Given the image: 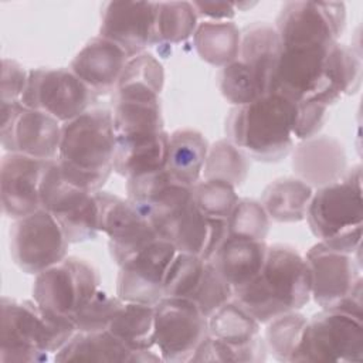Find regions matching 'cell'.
I'll return each instance as SVG.
<instances>
[{"label":"cell","instance_id":"1","mask_svg":"<svg viewBox=\"0 0 363 363\" xmlns=\"http://www.w3.org/2000/svg\"><path fill=\"white\" fill-rule=\"evenodd\" d=\"M311 299V272L305 257L285 244L268 245L259 274L233 291V301L261 325L302 309Z\"/></svg>","mask_w":363,"mask_h":363},{"label":"cell","instance_id":"2","mask_svg":"<svg viewBox=\"0 0 363 363\" xmlns=\"http://www.w3.org/2000/svg\"><path fill=\"white\" fill-rule=\"evenodd\" d=\"M298 104L278 92L241 106H234L225 121L227 139L264 163L288 156L295 143Z\"/></svg>","mask_w":363,"mask_h":363},{"label":"cell","instance_id":"3","mask_svg":"<svg viewBox=\"0 0 363 363\" xmlns=\"http://www.w3.org/2000/svg\"><path fill=\"white\" fill-rule=\"evenodd\" d=\"M115 132L112 112L88 109L62 123L58 156L64 177L92 193L99 191L113 172Z\"/></svg>","mask_w":363,"mask_h":363},{"label":"cell","instance_id":"4","mask_svg":"<svg viewBox=\"0 0 363 363\" xmlns=\"http://www.w3.org/2000/svg\"><path fill=\"white\" fill-rule=\"evenodd\" d=\"M72 318L41 308L33 301L1 298L0 362L33 363L47 360L75 333Z\"/></svg>","mask_w":363,"mask_h":363},{"label":"cell","instance_id":"5","mask_svg":"<svg viewBox=\"0 0 363 363\" xmlns=\"http://www.w3.org/2000/svg\"><path fill=\"white\" fill-rule=\"evenodd\" d=\"M311 231L325 245L350 252H362L363 199L362 167L356 164L335 183L313 191L306 218Z\"/></svg>","mask_w":363,"mask_h":363},{"label":"cell","instance_id":"6","mask_svg":"<svg viewBox=\"0 0 363 363\" xmlns=\"http://www.w3.org/2000/svg\"><path fill=\"white\" fill-rule=\"evenodd\" d=\"M281 44L269 23H254L241 31L238 57L223 67L218 86L234 106L247 105L271 91Z\"/></svg>","mask_w":363,"mask_h":363},{"label":"cell","instance_id":"7","mask_svg":"<svg viewBox=\"0 0 363 363\" xmlns=\"http://www.w3.org/2000/svg\"><path fill=\"white\" fill-rule=\"evenodd\" d=\"M41 208L60 224L69 244L96 238L99 208L95 193L68 182L55 160H48L40 184Z\"/></svg>","mask_w":363,"mask_h":363},{"label":"cell","instance_id":"8","mask_svg":"<svg viewBox=\"0 0 363 363\" xmlns=\"http://www.w3.org/2000/svg\"><path fill=\"white\" fill-rule=\"evenodd\" d=\"M362 360L363 319L335 309H322L308 319L292 363Z\"/></svg>","mask_w":363,"mask_h":363},{"label":"cell","instance_id":"9","mask_svg":"<svg viewBox=\"0 0 363 363\" xmlns=\"http://www.w3.org/2000/svg\"><path fill=\"white\" fill-rule=\"evenodd\" d=\"M99 272L88 261L65 257L35 275L33 299L44 309L72 318L99 291Z\"/></svg>","mask_w":363,"mask_h":363},{"label":"cell","instance_id":"10","mask_svg":"<svg viewBox=\"0 0 363 363\" xmlns=\"http://www.w3.org/2000/svg\"><path fill=\"white\" fill-rule=\"evenodd\" d=\"M207 336V318L194 302L163 296L155 305V346L163 362H191Z\"/></svg>","mask_w":363,"mask_h":363},{"label":"cell","instance_id":"11","mask_svg":"<svg viewBox=\"0 0 363 363\" xmlns=\"http://www.w3.org/2000/svg\"><path fill=\"white\" fill-rule=\"evenodd\" d=\"M69 241L57 220L45 210L14 220L10 228V254L26 274L37 275L61 262Z\"/></svg>","mask_w":363,"mask_h":363},{"label":"cell","instance_id":"12","mask_svg":"<svg viewBox=\"0 0 363 363\" xmlns=\"http://www.w3.org/2000/svg\"><path fill=\"white\" fill-rule=\"evenodd\" d=\"M92 96L94 92L69 68H37L28 71L21 104L65 123L86 112Z\"/></svg>","mask_w":363,"mask_h":363},{"label":"cell","instance_id":"13","mask_svg":"<svg viewBox=\"0 0 363 363\" xmlns=\"http://www.w3.org/2000/svg\"><path fill=\"white\" fill-rule=\"evenodd\" d=\"M61 126L55 118L18 102L1 104V146L40 160H55L61 142Z\"/></svg>","mask_w":363,"mask_h":363},{"label":"cell","instance_id":"14","mask_svg":"<svg viewBox=\"0 0 363 363\" xmlns=\"http://www.w3.org/2000/svg\"><path fill=\"white\" fill-rule=\"evenodd\" d=\"M214 362L259 363L267 360V346L259 335L261 323L235 301H230L207 318Z\"/></svg>","mask_w":363,"mask_h":363},{"label":"cell","instance_id":"15","mask_svg":"<svg viewBox=\"0 0 363 363\" xmlns=\"http://www.w3.org/2000/svg\"><path fill=\"white\" fill-rule=\"evenodd\" d=\"M164 296L189 299L208 318L233 299V288L211 259L177 252L167 269Z\"/></svg>","mask_w":363,"mask_h":363},{"label":"cell","instance_id":"16","mask_svg":"<svg viewBox=\"0 0 363 363\" xmlns=\"http://www.w3.org/2000/svg\"><path fill=\"white\" fill-rule=\"evenodd\" d=\"M311 272V298L320 309H333L363 286L362 257L315 244L305 255Z\"/></svg>","mask_w":363,"mask_h":363},{"label":"cell","instance_id":"17","mask_svg":"<svg viewBox=\"0 0 363 363\" xmlns=\"http://www.w3.org/2000/svg\"><path fill=\"white\" fill-rule=\"evenodd\" d=\"M346 26V7L335 1H289L277 17L275 30L281 45L339 41Z\"/></svg>","mask_w":363,"mask_h":363},{"label":"cell","instance_id":"18","mask_svg":"<svg viewBox=\"0 0 363 363\" xmlns=\"http://www.w3.org/2000/svg\"><path fill=\"white\" fill-rule=\"evenodd\" d=\"M99 231L108 237L112 259L121 265L159 237L150 221L126 199L109 191H95Z\"/></svg>","mask_w":363,"mask_h":363},{"label":"cell","instance_id":"19","mask_svg":"<svg viewBox=\"0 0 363 363\" xmlns=\"http://www.w3.org/2000/svg\"><path fill=\"white\" fill-rule=\"evenodd\" d=\"M177 251L157 238L119 265L116 296L125 302L155 306L164 296V279Z\"/></svg>","mask_w":363,"mask_h":363},{"label":"cell","instance_id":"20","mask_svg":"<svg viewBox=\"0 0 363 363\" xmlns=\"http://www.w3.org/2000/svg\"><path fill=\"white\" fill-rule=\"evenodd\" d=\"M156 14L155 1H108L102 7L99 35L132 58L157 41Z\"/></svg>","mask_w":363,"mask_h":363},{"label":"cell","instance_id":"21","mask_svg":"<svg viewBox=\"0 0 363 363\" xmlns=\"http://www.w3.org/2000/svg\"><path fill=\"white\" fill-rule=\"evenodd\" d=\"M157 237L173 244L177 252L211 259L227 237V221L206 216L191 200L167 217L157 228Z\"/></svg>","mask_w":363,"mask_h":363},{"label":"cell","instance_id":"22","mask_svg":"<svg viewBox=\"0 0 363 363\" xmlns=\"http://www.w3.org/2000/svg\"><path fill=\"white\" fill-rule=\"evenodd\" d=\"M47 162L18 153H6L0 164L1 208L18 220L41 208L40 184Z\"/></svg>","mask_w":363,"mask_h":363},{"label":"cell","instance_id":"23","mask_svg":"<svg viewBox=\"0 0 363 363\" xmlns=\"http://www.w3.org/2000/svg\"><path fill=\"white\" fill-rule=\"evenodd\" d=\"M291 166L295 177L312 189L337 182L349 169L343 143L328 135L299 140L292 149Z\"/></svg>","mask_w":363,"mask_h":363},{"label":"cell","instance_id":"24","mask_svg":"<svg viewBox=\"0 0 363 363\" xmlns=\"http://www.w3.org/2000/svg\"><path fill=\"white\" fill-rule=\"evenodd\" d=\"M128 60L121 47L98 35L74 57L69 69L94 94H106L115 91Z\"/></svg>","mask_w":363,"mask_h":363},{"label":"cell","instance_id":"25","mask_svg":"<svg viewBox=\"0 0 363 363\" xmlns=\"http://www.w3.org/2000/svg\"><path fill=\"white\" fill-rule=\"evenodd\" d=\"M267 251L265 241L227 235L211 261L234 291L247 285L259 274Z\"/></svg>","mask_w":363,"mask_h":363},{"label":"cell","instance_id":"26","mask_svg":"<svg viewBox=\"0 0 363 363\" xmlns=\"http://www.w3.org/2000/svg\"><path fill=\"white\" fill-rule=\"evenodd\" d=\"M169 139L163 130L153 136L115 140L113 172L128 180L166 169Z\"/></svg>","mask_w":363,"mask_h":363},{"label":"cell","instance_id":"27","mask_svg":"<svg viewBox=\"0 0 363 363\" xmlns=\"http://www.w3.org/2000/svg\"><path fill=\"white\" fill-rule=\"evenodd\" d=\"M208 142L196 129L184 128L170 133L166 170L177 182L193 187L201 180Z\"/></svg>","mask_w":363,"mask_h":363},{"label":"cell","instance_id":"28","mask_svg":"<svg viewBox=\"0 0 363 363\" xmlns=\"http://www.w3.org/2000/svg\"><path fill=\"white\" fill-rule=\"evenodd\" d=\"M313 189L296 177H281L262 191L259 203L275 223H299L306 218Z\"/></svg>","mask_w":363,"mask_h":363},{"label":"cell","instance_id":"29","mask_svg":"<svg viewBox=\"0 0 363 363\" xmlns=\"http://www.w3.org/2000/svg\"><path fill=\"white\" fill-rule=\"evenodd\" d=\"M132 352L108 329L77 332L57 353L55 362L130 363Z\"/></svg>","mask_w":363,"mask_h":363},{"label":"cell","instance_id":"30","mask_svg":"<svg viewBox=\"0 0 363 363\" xmlns=\"http://www.w3.org/2000/svg\"><path fill=\"white\" fill-rule=\"evenodd\" d=\"M108 330L118 337L132 354L152 349L155 346V306L123 302L111 320Z\"/></svg>","mask_w":363,"mask_h":363},{"label":"cell","instance_id":"31","mask_svg":"<svg viewBox=\"0 0 363 363\" xmlns=\"http://www.w3.org/2000/svg\"><path fill=\"white\" fill-rule=\"evenodd\" d=\"M193 41L203 61L223 68L238 57L241 30L233 21L206 20L197 26Z\"/></svg>","mask_w":363,"mask_h":363},{"label":"cell","instance_id":"32","mask_svg":"<svg viewBox=\"0 0 363 363\" xmlns=\"http://www.w3.org/2000/svg\"><path fill=\"white\" fill-rule=\"evenodd\" d=\"M248 172V156L231 140L220 139L208 146L203 179L223 180L237 189L247 180Z\"/></svg>","mask_w":363,"mask_h":363},{"label":"cell","instance_id":"33","mask_svg":"<svg viewBox=\"0 0 363 363\" xmlns=\"http://www.w3.org/2000/svg\"><path fill=\"white\" fill-rule=\"evenodd\" d=\"M328 68L332 85V104H336L346 95L357 92L362 82V62L353 47L337 41L329 52Z\"/></svg>","mask_w":363,"mask_h":363},{"label":"cell","instance_id":"34","mask_svg":"<svg viewBox=\"0 0 363 363\" xmlns=\"http://www.w3.org/2000/svg\"><path fill=\"white\" fill-rule=\"evenodd\" d=\"M199 16L190 1H160L156 14L157 41L179 44L194 35Z\"/></svg>","mask_w":363,"mask_h":363},{"label":"cell","instance_id":"35","mask_svg":"<svg viewBox=\"0 0 363 363\" xmlns=\"http://www.w3.org/2000/svg\"><path fill=\"white\" fill-rule=\"evenodd\" d=\"M308 319L298 311L284 313L269 320L265 329V346L278 362L292 363Z\"/></svg>","mask_w":363,"mask_h":363},{"label":"cell","instance_id":"36","mask_svg":"<svg viewBox=\"0 0 363 363\" xmlns=\"http://www.w3.org/2000/svg\"><path fill=\"white\" fill-rule=\"evenodd\" d=\"M196 206L208 217L227 221L238 201L235 187L227 182L203 179L191 187Z\"/></svg>","mask_w":363,"mask_h":363},{"label":"cell","instance_id":"37","mask_svg":"<svg viewBox=\"0 0 363 363\" xmlns=\"http://www.w3.org/2000/svg\"><path fill=\"white\" fill-rule=\"evenodd\" d=\"M269 217L262 204L252 199H238L227 218V235L265 241L269 231Z\"/></svg>","mask_w":363,"mask_h":363},{"label":"cell","instance_id":"38","mask_svg":"<svg viewBox=\"0 0 363 363\" xmlns=\"http://www.w3.org/2000/svg\"><path fill=\"white\" fill-rule=\"evenodd\" d=\"M125 301L119 296H111L105 291H98L95 296L74 316L78 332L106 330L111 320L121 309Z\"/></svg>","mask_w":363,"mask_h":363},{"label":"cell","instance_id":"39","mask_svg":"<svg viewBox=\"0 0 363 363\" xmlns=\"http://www.w3.org/2000/svg\"><path fill=\"white\" fill-rule=\"evenodd\" d=\"M132 82L147 85L160 94L164 84V71L162 64L149 52H142L129 58L118 81V85Z\"/></svg>","mask_w":363,"mask_h":363},{"label":"cell","instance_id":"40","mask_svg":"<svg viewBox=\"0 0 363 363\" xmlns=\"http://www.w3.org/2000/svg\"><path fill=\"white\" fill-rule=\"evenodd\" d=\"M28 79V71H26L17 61L10 58L1 60V104H13L21 101Z\"/></svg>","mask_w":363,"mask_h":363},{"label":"cell","instance_id":"41","mask_svg":"<svg viewBox=\"0 0 363 363\" xmlns=\"http://www.w3.org/2000/svg\"><path fill=\"white\" fill-rule=\"evenodd\" d=\"M328 106L318 102L298 104L295 139L305 140L316 136L328 118Z\"/></svg>","mask_w":363,"mask_h":363},{"label":"cell","instance_id":"42","mask_svg":"<svg viewBox=\"0 0 363 363\" xmlns=\"http://www.w3.org/2000/svg\"><path fill=\"white\" fill-rule=\"evenodd\" d=\"M197 16L208 21H230L235 16V4L227 1H193Z\"/></svg>","mask_w":363,"mask_h":363}]
</instances>
